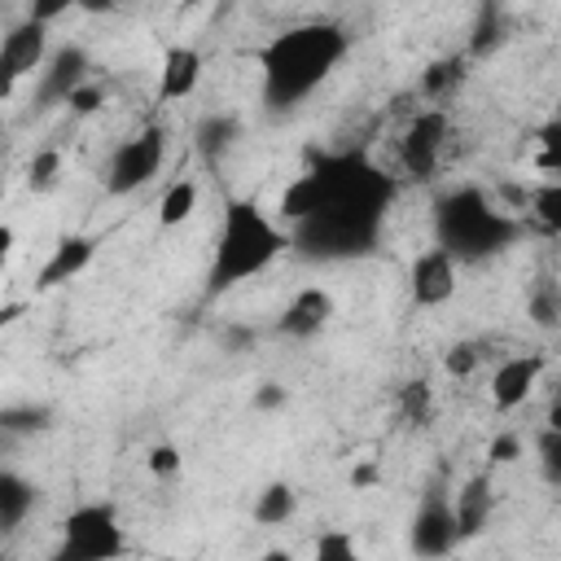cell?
<instances>
[{"mask_svg":"<svg viewBox=\"0 0 561 561\" xmlns=\"http://www.w3.org/2000/svg\"><path fill=\"white\" fill-rule=\"evenodd\" d=\"M399 180L364 149L311 153V162L280 193V224L302 259L346 263L377 250Z\"/></svg>","mask_w":561,"mask_h":561,"instance_id":"obj_1","label":"cell"},{"mask_svg":"<svg viewBox=\"0 0 561 561\" xmlns=\"http://www.w3.org/2000/svg\"><path fill=\"white\" fill-rule=\"evenodd\" d=\"M351 53V35L342 22L311 18L298 26L276 31L259 48V75H263V105L267 110H298L316 88L329 83V75Z\"/></svg>","mask_w":561,"mask_h":561,"instance_id":"obj_2","label":"cell"},{"mask_svg":"<svg viewBox=\"0 0 561 561\" xmlns=\"http://www.w3.org/2000/svg\"><path fill=\"white\" fill-rule=\"evenodd\" d=\"M285 250H294V241H289V228L272 210H263L254 197H224L219 237H215V254L206 267V294L219 298L263 276Z\"/></svg>","mask_w":561,"mask_h":561,"instance_id":"obj_3","label":"cell"},{"mask_svg":"<svg viewBox=\"0 0 561 561\" xmlns=\"http://www.w3.org/2000/svg\"><path fill=\"white\" fill-rule=\"evenodd\" d=\"M434 237L456 263H482L522 237V219L500 210L482 188L460 184L434 197Z\"/></svg>","mask_w":561,"mask_h":561,"instance_id":"obj_4","label":"cell"},{"mask_svg":"<svg viewBox=\"0 0 561 561\" xmlns=\"http://www.w3.org/2000/svg\"><path fill=\"white\" fill-rule=\"evenodd\" d=\"M127 552V530L118 522L114 504H79L61 517V539L48 561H123Z\"/></svg>","mask_w":561,"mask_h":561,"instance_id":"obj_5","label":"cell"},{"mask_svg":"<svg viewBox=\"0 0 561 561\" xmlns=\"http://www.w3.org/2000/svg\"><path fill=\"white\" fill-rule=\"evenodd\" d=\"M167 162V127L162 123H145L140 131H131L127 140H118L101 167V184L110 197H131L140 193Z\"/></svg>","mask_w":561,"mask_h":561,"instance_id":"obj_6","label":"cell"},{"mask_svg":"<svg viewBox=\"0 0 561 561\" xmlns=\"http://www.w3.org/2000/svg\"><path fill=\"white\" fill-rule=\"evenodd\" d=\"M447 136H451V114L443 105L416 110L408 118V127L399 131V167H403V175L434 180V171L443 162V149H447Z\"/></svg>","mask_w":561,"mask_h":561,"instance_id":"obj_7","label":"cell"},{"mask_svg":"<svg viewBox=\"0 0 561 561\" xmlns=\"http://www.w3.org/2000/svg\"><path fill=\"white\" fill-rule=\"evenodd\" d=\"M460 548L456 535V513H451V495H443L438 486L416 504L412 522H408V552L416 561H443Z\"/></svg>","mask_w":561,"mask_h":561,"instance_id":"obj_8","label":"cell"},{"mask_svg":"<svg viewBox=\"0 0 561 561\" xmlns=\"http://www.w3.org/2000/svg\"><path fill=\"white\" fill-rule=\"evenodd\" d=\"M48 57H53V48H48V26L35 22V18L13 22V26L4 31V39H0V96H9L18 79L39 75V70L48 66Z\"/></svg>","mask_w":561,"mask_h":561,"instance_id":"obj_9","label":"cell"},{"mask_svg":"<svg viewBox=\"0 0 561 561\" xmlns=\"http://www.w3.org/2000/svg\"><path fill=\"white\" fill-rule=\"evenodd\" d=\"M92 79V61L79 44H61L53 48L48 66L35 75V105L39 110H53V105H66L83 83Z\"/></svg>","mask_w":561,"mask_h":561,"instance_id":"obj_10","label":"cell"},{"mask_svg":"<svg viewBox=\"0 0 561 561\" xmlns=\"http://www.w3.org/2000/svg\"><path fill=\"white\" fill-rule=\"evenodd\" d=\"M456 272L460 263L443 250V245H430L421 250L412 263H408V294L416 307H443L456 298Z\"/></svg>","mask_w":561,"mask_h":561,"instance_id":"obj_11","label":"cell"},{"mask_svg":"<svg viewBox=\"0 0 561 561\" xmlns=\"http://www.w3.org/2000/svg\"><path fill=\"white\" fill-rule=\"evenodd\" d=\"M333 294L324 285H302L285 307H280V320H276V337H289V342H311L329 329L333 320Z\"/></svg>","mask_w":561,"mask_h":561,"instance_id":"obj_12","label":"cell"},{"mask_svg":"<svg viewBox=\"0 0 561 561\" xmlns=\"http://www.w3.org/2000/svg\"><path fill=\"white\" fill-rule=\"evenodd\" d=\"M539 377H543V355H539V351L500 359V364L491 368V403H495L500 412L522 408V403L535 394Z\"/></svg>","mask_w":561,"mask_h":561,"instance_id":"obj_13","label":"cell"},{"mask_svg":"<svg viewBox=\"0 0 561 561\" xmlns=\"http://www.w3.org/2000/svg\"><path fill=\"white\" fill-rule=\"evenodd\" d=\"M202 70H206V61H202V53L193 44H171L162 53V66H158V92H153V101L158 105H175V101L193 96L197 83H202Z\"/></svg>","mask_w":561,"mask_h":561,"instance_id":"obj_14","label":"cell"},{"mask_svg":"<svg viewBox=\"0 0 561 561\" xmlns=\"http://www.w3.org/2000/svg\"><path fill=\"white\" fill-rule=\"evenodd\" d=\"M92 254H96V241H92L88 232H66V237L53 245V254L44 259V267H39V276H35V289L44 294V289L70 285V280L92 263Z\"/></svg>","mask_w":561,"mask_h":561,"instance_id":"obj_15","label":"cell"},{"mask_svg":"<svg viewBox=\"0 0 561 561\" xmlns=\"http://www.w3.org/2000/svg\"><path fill=\"white\" fill-rule=\"evenodd\" d=\"M451 513H456V535L460 543L478 539L486 526H491V513H495V495H491V478L486 473H473L456 486L451 495Z\"/></svg>","mask_w":561,"mask_h":561,"instance_id":"obj_16","label":"cell"},{"mask_svg":"<svg viewBox=\"0 0 561 561\" xmlns=\"http://www.w3.org/2000/svg\"><path fill=\"white\" fill-rule=\"evenodd\" d=\"M237 140H241V123H237V114H224V110L206 114V118L193 127V145H197L202 162H210V167H219V162L237 149Z\"/></svg>","mask_w":561,"mask_h":561,"instance_id":"obj_17","label":"cell"},{"mask_svg":"<svg viewBox=\"0 0 561 561\" xmlns=\"http://www.w3.org/2000/svg\"><path fill=\"white\" fill-rule=\"evenodd\" d=\"M35 500H39V486L31 478H22L18 469H4L0 473V526H4V535H13L26 522V513L35 508Z\"/></svg>","mask_w":561,"mask_h":561,"instance_id":"obj_18","label":"cell"},{"mask_svg":"<svg viewBox=\"0 0 561 561\" xmlns=\"http://www.w3.org/2000/svg\"><path fill=\"white\" fill-rule=\"evenodd\" d=\"M294 513H298V491H294L289 482H267V486L254 495V504H250V517H254L259 526H285Z\"/></svg>","mask_w":561,"mask_h":561,"instance_id":"obj_19","label":"cell"},{"mask_svg":"<svg viewBox=\"0 0 561 561\" xmlns=\"http://www.w3.org/2000/svg\"><path fill=\"white\" fill-rule=\"evenodd\" d=\"M460 79H465V57H438V61H430L425 70H421V96L425 101H447L456 88H460Z\"/></svg>","mask_w":561,"mask_h":561,"instance_id":"obj_20","label":"cell"},{"mask_svg":"<svg viewBox=\"0 0 561 561\" xmlns=\"http://www.w3.org/2000/svg\"><path fill=\"white\" fill-rule=\"evenodd\" d=\"M526 316L539 329H557L561 324V280L557 276H539L526 294Z\"/></svg>","mask_w":561,"mask_h":561,"instance_id":"obj_21","label":"cell"},{"mask_svg":"<svg viewBox=\"0 0 561 561\" xmlns=\"http://www.w3.org/2000/svg\"><path fill=\"white\" fill-rule=\"evenodd\" d=\"M0 430L9 438H18V434H44V430H53V408H44V403H4L0 408Z\"/></svg>","mask_w":561,"mask_h":561,"instance_id":"obj_22","label":"cell"},{"mask_svg":"<svg viewBox=\"0 0 561 561\" xmlns=\"http://www.w3.org/2000/svg\"><path fill=\"white\" fill-rule=\"evenodd\" d=\"M504 44V9L500 4H482L478 18H473V31H469V57H486Z\"/></svg>","mask_w":561,"mask_h":561,"instance_id":"obj_23","label":"cell"},{"mask_svg":"<svg viewBox=\"0 0 561 561\" xmlns=\"http://www.w3.org/2000/svg\"><path fill=\"white\" fill-rule=\"evenodd\" d=\"M530 219L548 237H561V180H543L530 188Z\"/></svg>","mask_w":561,"mask_h":561,"instance_id":"obj_24","label":"cell"},{"mask_svg":"<svg viewBox=\"0 0 561 561\" xmlns=\"http://www.w3.org/2000/svg\"><path fill=\"white\" fill-rule=\"evenodd\" d=\"M193 210H197V184H193V180H175V184L162 193V202H158V224H162V228H175V224H184Z\"/></svg>","mask_w":561,"mask_h":561,"instance_id":"obj_25","label":"cell"},{"mask_svg":"<svg viewBox=\"0 0 561 561\" xmlns=\"http://www.w3.org/2000/svg\"><path fill=\"white\" fill-rule=\"evenodd\" d=\"M399 416L408 425H430L434 421V390H430V381L412 377V381L399 386Z\"/></svg>","mask_w":561,"mask_h":561,"instance_id":"obj_26","label":"cell"},{"mask_svg":"<svg viewBox=\"0 0 561 561\" xmlns=\"http://www.w3.org/2000/svg\"><path fill=\"white\" fill-rule=\"evenodd\" d=\"M311 561H364V552H359V543H355L351 530L324 526L316 535V543H311Z\"/></svg>","mask_w":561,"mask_h":561,"instance_id":"obj_27","label":"cell"},{"mask_svg":"<svg viewBox=\"0 0 561 561\" xmlns=\"http://www.w3.org/2000/svg\"><path fill=\"white\" fill-rule=\"evenodd\" d=\"M535 167L543 171V175H552V180H561V110L535 131Z\"/></svg>","mask_w":561,"mask_h":561,"instance_id":"obj_28","label":"cell"},{"mask_svg":"<svg viewBox=\"0 0 561 561\" xmlns=\"http://www.w3.org/2000/svg\"><path fill=\"white\" fill-rule=\"evenodd\" d=\"M535 456H539V478L548 486H561V430H539Z\"/></svg>","mask_w":561,"mask_h":561,"instance_id":"obj_29","label":"cell"},{"mask_svg":"<svg viewBox=\"0 0 561 561\" xmlns=\"http://www.w3.org/2000/svg\"><path fill=\"white\" fill-rule=\"evenodd\" d=\"M57 175H61V149H39L31 158V167H26V184L35 193H48L57 184Z\"/></svg>","mask_w":561,"mask_h":561,"instance_id":"obj_30","label":"cell"},{"mask_svg":"<svg viewBox=\"0 0 561 561\" xmlns=\"http://www.w3.org/2000/svg\"><path fill=\"white\" fill-rule=\"evenodd\" d=\"M478 364H482V346H478V342H456V346H447V355H443V368H447L451 377H473Z\"/></svg>","mask_w":561,"mask_h":561,"instance_id":"obj_31","label":"cell"},{"mask_svg":"<svg viewBox=\"0 0 561 561\" xmlns=\"http://www.w3.org/2000/svg\"><path fill=\"white\" fill-rule=\"evenodd\" d=\"M145 469H149L158 482H167V478H175V473L184 469V456H180V447H175V443H158V447H149Z\"/></svg>","mask_w":561,"mask_h":561,"instance_id":"obj_32","label":"cell"},{"mask_svg":"<svg viewBox=\"0 0 561 561\" xmlns=\"http://www.w3.org/2000/svg\"><path fill=\"white\" fill-rule=\"evenodd\" d=\"M250 403H254V412H280V408L289 403V390H285V386H276V381H259Z\"/></svg>","mask_w":561,"mask_h":561,"instance_id":"obj_33","label":"cell"},{"mask_svg":"<svg viewBox=\"0 0 561 561\" xmlns=\"http://www.w3.org/2000/svg\"><path fill=\"white\" fill-rule=\"evenodd\" d=\"M101 101H105L101 83H96V79H88V83H83V88H79V92H75L70 101H66V110H70V114H92V110H96Z\"/></svg>","mask_w":561,"mask_h":561,"instance_id":"obj_34","label":"cell"},{"mask_svg":"<svg viewBox=\"0 0 561 561\" xmlns=\"http://www.w3.org/2000/svg\"><path fill=\"white\" fill-rule=\"evenodd\" d=\"M486 456H491V465H513L522 456V438L517 434H495L491 447H486Z\"/></svg>","mask_w":561,"mask_h":561,"instance_id":"obj_35","label":"cell"},{"mask_svg":"<svg viewBox=\"0 0 561 561\" xmlns=\"http://www.w3.org/2000/svg\"><path fill=\"white\" fill-rule=\"evenodd\" d=\"M219 346H224L228 355H241V351L254 346V329H250V324H228L224 337H219Z\"/></svg>","mask_w":561,"mask_h":561,"instance_id":"obj_36","label":"cell"},{"mask_svg":"<svg viewBox=\"0 0 561 561\" xmlns=\"http://www.w3.org/2000/svg\"><path fill=\"white\" fill-rule=\"evenodd\" d=\"M543 430H561V390L552 394V403H548V416H543Z\"/></svg>","mask_w":561,"mask_h":561,"instance_id":"obj_37","label":"cell"},{"mask_svg":"<svg viewBox=\"0 0 561 561\" xmlns=\"http://www.w3.org/2000/svg\"><path fill=\"white\" fill-rule=\"evenodd\" d=\"M351 482H355V486H373V482H377V465H359V469L351 473Z\"/></svg>","mask_w":561,"mask_h":561,"instance_id":"obj_38","label":"cell"},{"mask_svg":"<svg viewBox=\"0 0 561 561\" xmlns=\"http://www.w3.org/2000/svg\"><path fill=\"white\" fill-rule=\"evenodd\" d=\"M259 561H294V552H289V548H267Z\"/></svg>","mask_w":561,"mask_h":561,"instance_id":"obj_39","label":"cell"}]
</instances>
